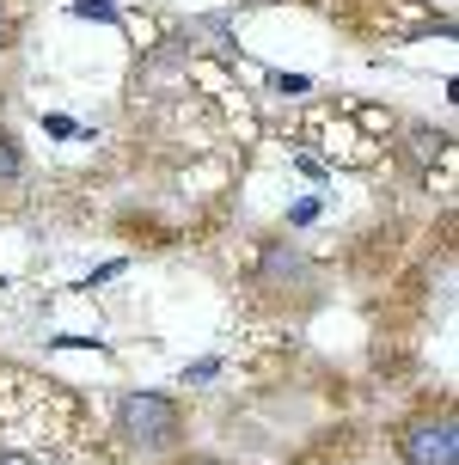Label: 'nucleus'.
<instances>
[{
  "label": "nucleus",
  "mask_w": 459,
  "mask_h": 465,
  "mask_svg": "<svg viewBox=\"0 0 459 465\" xmlns=\"http://www.w3.org/2000/svg\"><path fill=\"white\" fill-rule=\"evenodd\" d=\"M0 465H123L62 380L0 368Z\"/></svg>",
  "instance_id": "nucleus-1"
},
{
  "label": "nucleus",
  "mask_w": 459,
  "mask_h": 465,
  "mask_svg": "<svg viewBox=\"0 0 459 465\" xmlns=\"http://www.w3.org/2000/svg\"><path fill=\"white\" fill-rule=\"evenodd\" d=\"M111 435L135 460H172L190 441V411L172 392H123L111 411Z\"/></svg>",
  "instance_id": "nucleus-2"
},
{
  "label": "nucleus",
  "mask_w": 459,
  "mask_h": 465,
  "mask_svg": "<svg viewBox=\"0 0 459 465\" xmlns=\"http://www.w3.org/2000/svg\"><path fill=\"white\" fill-rule=\"evenodd\" d=\"M398 460L404 465H459V422L454 411H416L404 429H398Z\"/></svg>",
  "instance_id": "nucleus-3"
},
{
  "label": "nucleus",
  "mask_w": 459,
  "mask_h": 465,
  "mask_svg": "<svg viewBox=\"0 0 459 465\" xmlns=\"http://www.w3.org/2000/svg\"><path fill=\"white\" fill-rule=\"evenodd\" d=\"M257 282H264V288H288V282H306V263H300L288 245H270V252H264V263H257Z\"/></svg>",
  "instance_id": "nucleus-4"
},
{
  "label": "nucleus",
  "mask_w": 459,
  "mask_h": 465,
  "mask_svg": "<svg viewBox=\"0 0 459 465\" xmlns=\"http://www.w3.org/2000/svg\"><path fill=\"white\" fill-rule=\"evenodd\" d=\"M25 178V147H19V135L0 123V184H19Z\"/></svg>",
  "instance_id": "nucleus-5"
},
{
  "label": "nucleus",
  "mask_w": 459,
  "mask_h": 465,
  "mask_svg": "<svg viewBox=\"0 0 459 465\" xmlns=\"http://www.w3.org/2000/svg\"><path fill=\"white\" fill-rule=\"evenodd\" d=\"M215 373H221V355H203V361H190V368H184L178 380H184V386H208Z\"/></svg>",
  "instance_id": "nucleus-6"
},
{
  "label": "nucleus",
  "mask_w": 459,
  "mask_h": 465,
  "mask_svg": "<svg viewBox=\"0 0 459 465\" xmlns=\"http://www.w3.org/2000/svg\"><path fill=\"white\" fill-rule=\"evenodd\" d=\"M44 129H49L55 141H86V129H80L74 116H62V111H49V116H44Z\"/></svg>",
  "instance_id": "nucleus-7"
},
{
  "label": "nucleus",
  "mask_w": 459,
  "mask_h": 465,
  "mask_svg": "<svg viewBox=\"0 0 459 465\" xmlns=\"http://www.w3.org/2000/svg\"><path fill=\"white\" fill-rule=\"evenodd\" d=\"M74 19H105V25H116V0H74Z\"/></svg>",
  "instance_id": "nucleus-8"
},
{
  "label": "nucleus",
  "mask_w": 459,
  "mask_h": 465,
  "mask_svg": "<svg viewBox=\"0 0 459 465\" xmlns=\"http://www.w3.org/2000/svg\"><path fill=\"white\" fill-rule=\"evenodd\" d=\"M313 221H319V203H313V196H300L294 209H288V227H313Z\"/></svg>",
  "instance_id": "nucleus-9"
},
{
  "label": "nucleus",
  "mask_w": 459,
  "mask_h": 465,
  "mask_svg": "<svg viewBox=\"0 0 459 465\" xmlns=\"http://www.w3.org/2000/svg\"><path fill=\"white\" fill-rule=\"evenodd\" d=\"M160 465H239V460H221V453H172Z\"/></svg>",
  "instance_id": "nucleus-10"
},
{
  "label": "nucleus",
  "mask_w": 459,
  "mask_h": 465,
  "mask_svg": "<svg viewBox=\"0 0 459 465\" xmlns=\"http://www.w3.org/2000/svg\"><path fill=\"white\" fill-rule=\"evenodd\" d=\"M270 86H275V93H313V80H306V74H275Z\"/></svg>",
  "instance_id": "nucleus-11"
},
{
  "label": "nucleus",
  "mask_w": 459,
  "mask_h": 465,
  "mask_svg": "<svg viewBox=\"0 0 459 465\" xmlns=\"http://www.w3.org/2000/svg\"><path fill=\"white\" fill-rule=\"evenodd\" d=\"M13 37H19V19H13V6H6V0H0V49L13 44Z\"/></svg>",
  "instance_id": "nucleus-12"
},
{
  "label": "nucleus",
  "mask_w": 459,
  "mask_h": 465,
  "mask_svg": "<svg viewBox=\"0 0 459 465\" xmlns=\"http://www.w3.org/2000/svg\"><path fill=\"white\" fill-rule=\"evenodd\" d=\"M116 270H123V257H116V263H98V270H92V276H86V282H92V288H105V282H111V276H116Z\"/></svg>",
  "instance_id": "nucleus-13"
}]
</instances>
